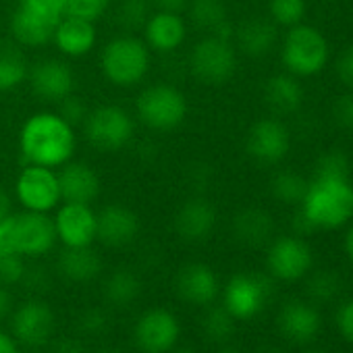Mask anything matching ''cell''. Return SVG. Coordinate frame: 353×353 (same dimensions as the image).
I'll list each match as a JSON object with an SVG mask.
<instances>
[{
	"instance_id": "obj_7",
	"label": "cell",
	"mask_w": 353,
	"mask_h": 353,
	"mask_svg": "<svg viewBox=\"0 0 353 353\" xmlns=\"http://www.w3.org/2000/svg\"><path fill=\"white\" fill-rule=\"evenodd\" d=\"M88 141L104 152H114L125 148L135 131L133 117L114 104H104L88 112L83 121Z\"/></svg>"
},
{
	"instance_id": "obj_44",
	"label": "cell",
	"mask_w": 353,
	"mask_h": 353,
	"mask_svg": "<svg viewBox=\"0 0 353 353\" xmlns=\"http://www.w3.org/2000/svg\"><path fill=\"white\" fill-rule=\"evenodd\" d=\"M336 75L339 79L353 90V44L349 48H345V52L339 57L336 61Z\"/></svg>"
},
{
	"instance_id": "obj_40",
	"label": "cell",
	"mask_w": 353,
	"mask_h": 353,
	"mask_svg": "<svg viewBox=\"0 0 353 353\" xmlns=\"http://www.w3.org/2000/svg\"><path fill=\"white\" fill-rule=\"evenodd\" d=\"M23 279H26L23 256L11 254V256L0 260V283H3V285H11V283H19Z\"/></svg>"
},
{
	"instance_id": "obj_30",
	"label": "cell",
	"mask_w": 353,
	"mask_h": 353,
	"mask_svg": "<svg viewBox=\"0 0 353 353\" xmlns=\"http://www.w3.org/2000/svg\"><path fill=\"white\" fill-rule=\"evenodd\" d=\"M28 59L19 44L0 40V92H11L28 79Z\"/></svg>"
},
{
	"instance_id": "obj_14",
	"label": "cell",
	"mask_w": 353,
	"mask_h": 353,
	"mask_svg": "<svg viewBox=\"0 0 353 353\" xmlns=\"http://www.w3.org/2000/svg\"><path fill=\"white\" fill-rule=\"evenodd\" d=\"M28 81L36 96L52 102H61L75 90L73 69L59 59H44L32 65L28 71Z\"/></svg>"
},
{
	"instance_id": "obj_32",
	"label": "cell",
	"mask_w": 353,
	"mask_h": 353,
	"mask_svg": "<svg viewBox=\"0 0 353 353\" xmlns=\"http://www.w3.org/2000/svg\"><path fill=\"white\" fill-rule=\"evenodd\" d=\"M141 291V283L135 272L131 270H117L106 281V299L114 305H127L137 299Z\"/></svg>"
},
{
	"instance_id": "obj_55",
	"label": "cell",
	"mask_w": 353,
	"mask_h": 353,
	"mask_svg": "<svg viewBox=\"0 0 353 353\" xmlns=\"http://www.w3.org/2000/svg\"><path fill=\"white\" fill-rule=\"evenodd\" d=\"M310 353H324V351H310Z\"/></svg>"
},
{
	"instance_id": "obj_50",
	"label": "cell",
	"mask_w": 353,
	"mask_h": 353,
	"mask_svg": "<svg viewBox=\"0 0 353 353\" xmlns=\"http://www.w3.org/2000/svg\"><path fill=\"white\" fill-rule=\"evenodd\" d=\"M0 353H19L15 341L5 332H0Z\"/></svg>"
},
{
	"instance_id": "obj_21",
	"label": "cell",
	"mask_w": 353,
	"mask_h": 353,
	"mask_svg": "<svg viewBox=\"0 0 353 353\" xmlns=\"http://www.w3.org/2000/svg\"><path fill=\"white\" fill-rule=\"evenodd\" d=\"M214 225H216V208L204 198L188 200L174 214V231L185 241L206 239L214 231Z\"/></svg>"
},
{
	"instance_id": "obj_43",
	"label": "cell",
	"mask_w": 353,
	"mask_h": 353,
	"mask_svg": "<svg viewBox=\"0 0 353 353\" xmlns=\"http://www.w3.org/2000/svg\"><path fill=\"white\" fill-rule=\"evenodd\" d=\"M332 119L339 127L353 131V94L339 96L332 104Z\"/></svg>"
},
{
	"instance_id": "obj_38",
	"label": "cell",
	"mask_w": 353,
	"mask_h": 353,
	"mask_svg": "<svg viewBox=\"0 0 353 353\" xmlns=\"http://www.w3.org/2000/svg\"><path fill=\"white\" fill-rule=\"evenodd\" d=\"M150 15L152 13L148 0H123V5L119 7L117 13V21L127 30H135V28H143Z\"/></svg>"
},
{
	"instance_id": "obj_35",
	"label": "cell",
	"mask_w": 353,
	"mask_h": 353,
	"mask_svg": "<svg viewBox=\"0 0 353 353\" xmlns=\"http://www.w3.org/2000/svg\"><path fill=\"white\" fill-rule=\"evenodd\" d=\"M270 17L274 26H299L305 17V0H270Z\"/></svg>"
},
{
	"instance_id": "obj_41",
	"label": "cell",
	"mask_w": 353,
	"mask_h": 353,
	"mask_svg": "<svg viewBox=\"0 0 353 353\" xmlns=\"http://www.w3.org/2000/svg\"><path fill=\"white\" fill-rule=\"evenodd\" d=\"M88 112H90V110L85 108L83 100H81V98H77V96H73V94L61 100L59 114H61V117L71 125V127H75V125H83V121H85Z\"/></svg>"
},
{
	"instance_id": "obj_52",
	"label": "cell",
	"mask_w": 353,
	"mask_h": 353,
	"mask_svg": "<svg viewBox=\"0 0 353 353\" xmlns=\"http://www.w3.org/2000/svg\"><path fill=\"white\" fill-rule=\"evenodd\" d=\"M345 252H347V258H349L351 264H353V227L349 229V233H347V237H345Z\"/></svg>"
},
{
	"instance_id": "obj_42",
	"label": "cell",
	"mask_w": 353,
	"mask_h": 353,
	"mask_svg": "<svg viewBox=\"0 0 353 353\" xmlns=\"http://www.w3.org/2000/svg\"><path fill=\"white\" fill-rule=\"evenodd\" d=\"M19 7L50 19H61L65 15V0H19Z\"/></svg>"
},
{
	"instance_id": "obj_11",
	"label": "cell",
	"mask_w": 353,
	"mask_h": 353,
	"mask_svg": "<svg viewBox=\"0 0 353 353\" xmlns=\"http://www.w3.org/2000/svg\"><path fill=\"white\" fill-rule=\"evenodd\" d=\"M314 262L310 245L299 237H279L268 250V270L279 281H299L303 279Z\"/></svg>"
},
{
	"instance_id": "obj_26",
	"label": "cell",
	"mask_w": 353,
	"mask_h": 353,
	"mask_svg": "<svg viewBox=\"0 0 353 353\" xmlns=\"http://www.w3.org/2000/svg\"><path fill=\"white\" fill-rule=\"evenodd\" d=\"M188 9L198 30H204L208 36H219L225 40L233 38L235 30L229 21V13L223 0H192Z\"/></svg>"
},
{
	"instance_id": "obj_53",
	"label": "cell",
	"mask_w": 353,
	"mask_h": 353,
	"mask_svg": "<svg viewBox=\"0 0 353 353\" xmlns=\"http://www.w3.org/2000/svg\"><path fill=\"white\" fill-rule=\"evenodd\" d=\"M219 353H239L237 349H223V351H219Z\"/></svg>"
},
{
	"instance_id": "obj_23",
	"label": "cell",
	"mask_w": 353,
	"mask_h": 353,
	"mask_svg": "<svg viewBox=\"0 0 353 353\" xmlns=\"http://www.w3.org/2000/svg\"><path fill=\"white\" fill-rule=\"evenodd\" d=\"M52 42L57 44V48L63 54H67L71 59L83 57L96 44V26L92 21H85V19L65 15L57 23Z\"/></svg>"
},
{
	"instance_id": "obj_25",
	"label": "cell",
	"mask_w": 353,
	"mask_h": 353,
	"mask_svg": "<svg viewBox=\"0 0 353 353\" xmlns=\"http://www.w3.org/2000/svg\"><path fill=\"white\" fill-rule=\"evenodd\" d=\"M233 36L237 40V48L243 54L252 59H260V57H266L274 48L276 26L262 17H250L235 30Z\"/></svg>"
},
{
	"instance_id": "obj_18",
	"label": "cell",
	"mask_w": 353,
	"mask_h": 353,
	"mask_svg": "<svg viewBox=\"0 0 353 353\" xmlns=\"http://www.w3.org/2000/svg\"><path fill=\"white\" fill-rule=\"evenodd\" d=\"M54 314L44 301H28L13 316V332L26 345H44L52 336Z\"/></svg>"
},
{
	"instance_id": "obj_48",
	"label": "cell",
	"mask_w": 353,
	"mask_h": 353,
	"mask_svg": "<svg viewBox=\"0 0 353 353\" xmlns=\"http://www.w3.org/2000/svg\"><path fill=\"white\" fill-rule=\"evenodd\" d=\"M54 353H85L83 345L79 341L73 339H63L59 341V345L54 347Z\"/></svg>"
},
{
	"instance_id": "obj_10",
	"label": "cell",
	"mask_w": 353,
	"mask_h": 353,
	"mask_svg": "<svg viewBox=\"0 0 353 353\" xmlns=\"http://www.w3.org/2000/svg\"><path fill=\"white\" fill-rule=\"evenodd\" d=\"M270 297V283L262 274L239 272L225 287V307L235 320H250L262 312Z\"/></svg>"
},
{
	"instance_id": "obj_46",
	"label": "cell",
	"mask_w": 353,
	"mask_h": 353,
	"mask_svg": "<svg viewBox=\"0 0 353 353\" xmlns=\"http://www.w3.org/2000/svg\"><path fill=\"white\" fill-rule=\"evenodd\" d=\"M11 216L7 221H0V260L11 254H17L13 248V237H11Z\"/></svg>"
},
{
	"instance_id": "obj_29",
	"label": "cell",
	"mask_w": 353,
	"mask_h": 353,
	"mask_svg": "<svg viewBox=\"0 0 353 353\" xmlns=\"http://www.w3.org/2000/svg\"><path fill=\"white\" fill-rule=\"evenodd\" d=\"M264 100L276 114H291L303 102V90L295 75H272L264 85Z\"/></svg>"
},
{
	"instance_id": "obj_12",
	"label": "cell",
	"mask_w": 353,
	"mask_h": 353,
	"mask_svg": "<svg viewBox=\"0 0 353 353\" xmlns=\"http://www.w3.org/2000/svg\"><path fill=\"white\" fill-rule=\"evenodd\" d=\"M291 148V133L279 119H260L256 121L245 139L248 154L264 164L281 162Z\"/></svg>"
},
{
	"instance_id": "obj_5",
	"label": "cell",
	"mask_w": 353,
	"mask_h": 353,
	"mask_svg": "<svg viewBox=\"0 0 353 353\" xmlns=\"http://www.w3.org/2000/svg\"><path fill=\"white\" fill-rule=\"evenodd\" d=\"M281 59L295 77L318 75L328 61V42L322 32L312 26H293L283 40Z\"/></svg>"
},
{
	"instance_id": "obj_3",
	"label": "cell",
	"mask_w": 353,
	"mask_h": 353,
	"mask_svg": "<svg viewBox=\"0 0 353 353\" xmlns=\"http://www.w3.org/2000/svg\"><path fill=\"white\" fill-rule=\"evenodd\" d=\"M100 69L110 83L131 88L148 75L150 48L135 36H117L104 46Z\"/></svg>"
},
{
	"instance_id": "obj_28",
	"label": "cell",
	"mask_w": 353,
	"mask_h": 353,
	"mask_svg": "<svg viewBox=\"0 0 353 353\" xmlns=\"http://www.w3.org/2000/svg\"><path fill=\"white\" fill-rule=\"evenodd\" d=\"M59 270L65 279L73 283H88L100 274L102 262L100 256L90 245L65 248V252L59 258Z\"/></svg>"
},
{
	"instance_id": "obj_34",
	"label": "cell",
	"mask_w": 353,
	"mask_h": 353,
	"mask_svg": "<svg viewBox=\"0 0 353 353\" xmlns=\"http://www.w3.org/2000/svg\"><path fill=\"white\" fill-rule=\"evenodd\" d=\"M341 279L332 270H318L307 279L305 291L312 299L316 301H328L341 291Z\"/></svg>"
},
{
	"instance_id": "obj_4",
	"label": "cell",
	"mask_w": 353,
	"mask_h": 353,
	"mask_svg": "<svg viewBox=\"0 0 353 353\" xmlns=\"http://www.w3.org/2000/svg\"><path fill=\"white\" fill-rule=\"evenodd\" d=\"M135 110L145 127L154 131H170L185 121L190 104L179 88L154 83L137 96Z\"/></svg>"
},
{
	"instance_id": "obj_39",
	"label": "cell",
	"mask_w": 353,
	"mask_h": 353,
	"mask_svg": "<svg viewBox=\"0 0 353 353\" xmlns=\"http://www.w3.org/2000/svg\"><path fill=\"white\" fill-rule=\"evenodd\" d=\"M79 330L90 334V336H96V334H102L108 326V316L100 310V307H88L81 312L79 320Z\"/></svg>"
},
{
	"instance_id": "obj_33",
	"label": "cell",
	"mask_w": 353,
	"mask_h": 353,
	"mask_svg": "<svg viewBox=\"0 0 353 353\" xmlns=\"http://www.w3.org/2000/svg\"><path fill=\"white\" fill-rule=\"evenodd\" d=\"M202 326H204V332H206L208 339H212V341H227L235 332V318L231 316V312L225 305L223 307H212L204 316Z\"/></svg>"
},
{
	"instance_id": "obj_36",
	"label": "cell",
	"mask_w": 353,
	"mask_h": 353,
	"mask_svg": "<svg viewBox=\"0 0 353 353\" xmlns=\"http://www.w3.org/2000/svg\"><path fill=\"white\" fill-rule=\"evenodd\" d=\"M351 164L345 152L328 150L316 162V176H328V179H349Z\"/></svg>"
},
{
	"instance_id": "obj_16",
	"label": "cell",
	"mask_w": 353,
	"mask_h": 353,
	"mask_svg": "<svg viewBox=\"0 0 353 353\" xmlns=\"http://www.w3.org/2000/svg\"><path fill=\"white\" fill-rule=\"evenodd\" d=\"M57 174H59V188H61L63 202L92 204L102 192L98 172L85 162L69 160L61 166Z\"/></svg>"
},
{
	"instance_id": "obj_27",
	"label": "cell",
	"mask_w": 353,
	"mask_h": 353,
	"mask_svg": "<svg viewBox=\"0 0 353 353\" xmlns=\"http://www.w3.org/2000/svg\"><path fill=\"white\" fill-rule=\"evenodd\" d=\"M272 231H274L272 216L262 208H245L233 221L235 237L250 248L264 245L272 237Z\"/></svg>"
},
{
	"instance_id": "obj_51",
	"label": "cell",
	"mask_w": 353,
	"mask_h": 353,
	"mask_svg": "<svg viewBox=\"0 0 353 353\" xmlns=\"http://www.w3.org/2000/svg\"><path fill=\"white\" fill-rule=\"evenodd\" d=\"M9 307H11V297H9L5 285L0 283V318H3V316L9 312Z\"/></svg>"
},
{
	"instance_id": "obj_54",
	"label": "cell",
	"mask_w": 353,
	"mask_h": 353,
	"mask_svg": "<svg viewBox=\"0 0 353 353\" xmlns=\"http://www.w3.org/2000/svg\"><path fill=\"white\" fill-rule=\"evenodd\" d=\"M179 353H194V351H179Z\"/></svg>"
},
{
	"instance_id": "obj_47",
	"label": "cell",
	"mask_w": 353,
	"mask_h": 353,
	"mask_svg": "<svg viewBox=\"0 0 353 353\" xmlns=\"http://www.w3.org/2000/svg\"><path fill=\"white\" fill-rule=\"evenodd\" d=\"M150 3L158 11H168V13H183L190 7V0H150Z\"/></svg>"
},
{
	"instance_id": "obj_13",
	"label": "cell",
	"mask_w": 353,
	"mask_h": 353,
	"mask_svg": "<svg viewBox=\"0 0 353 353\" xmlns=\"http://www.w3.org/2000/svg\"><path fill=\"white\" fill-rule=\"evenodd\" d=\"M96 212L90 204L63 202L54 214L57 237L65 243V248H83L92 245L96 239Z\"/></svg>"
},
{
	"instance_id": "obj_1",
	"label": "cell",
	"mask_w": 353,
	"mask_h": 353,
	"mask_svg": "<svg viewBox=\"0 0 353 353\" xmlns=\"http://www.w3.org/2000/svg\"><path fill=\"white\" fill-rule=\"evenodd\" d=\"M77 137L59 112H36L32 114L19 133V150L28 164L40 166H63L75 154Z\"/></svg>"
},
{
	"instance_id": "obj_6",
	"label": "cell",
	"mask_w": 353,
	"mask_h": 353,
	"mask_svg": "<svg viewBox=\"0 0 353 353\" xmlns=\"http://www.w3.org/2000/svg\"><path fill=\"white\" fill-rule=\"evenodd\" d=\"M192 75L206 85H221L235 75L237 52L231 40L219 36L202 38L190 57Z\"/></svg>"
},
{
	"instance_id": "obj_22",
	"label": "cell",
	"mask_w": 353,
	"mask_h": 353,
	"mask_svg": "<svg viewBox=\"0 0 353 353\" xmlns=\"http://www.w3.org/2000/svg\"><path fill=\"white\" fill-rule=\"evenodd\" d=\"M176 291L179 295L196 305H206L219 295V279L214 270L206 264H190L176 276Z\"/></svg>"
},
{
	"instance_id": "obj_9",
	"label": "cell",
	"mask_w": 353,
	"mask_h": 353,
	"mask_svg": "<svg viewBox=\"0 0 353 353\" xmlns=\"http://www.w3.org/2000/svg\"><path fill=\"white\" fill-rule=\"evenodd\" d=\"M13 248L19 256H44L57 243L54 219L48 212L26 210L11 216Z\"/></svg>"
},
{
	"instance_id": "obj_17",
	"label": "cell",
	"mask_w": 353,
	"mask_h": 353,
	"mask_svg": "<svg viewBox=\"0 0 353 353\" xmlns=\"http://www.w3.org/2000/svg\"><path fill=\"white\" fill-rule=\"evenodd\" d=\"M96 225V239H100L108 248H123L131 243L139 233V219L137 214L121 204L104 206L98 214Z\"/></svg>"
},
{
	"instance_id": "obj_49",
	"label": "cell",
	"mask_w": 353,
	"mask_h": 353,
	"mask_svg": "<svg viewBox=\"0 0 353 353\" xmlns=\"http://www.w3.org/2000/svg\"><path fill=\"white\" fill-rule=\"evenodd\" d=\"M13 214V202H11V196L0 190V221H7L9 216Z\"/></svg>"
},
{
	"instance_id": "obj_37",
	"label": "cell",
	"mask_w": 353,
	"mask_h": 353,
	"mask_svg": "<svg viewBox=\"0 0 353 353\" xmlns=\"http://www.w3.org/2000/svg\"><path fill=\"white\" fill-rule=\"evenodd\" d=\"M108 5L110 0H65V15L96 23L108 11Z\"/></svg>"
},
{
	"instance_id": "obj_15",
	"label": "cell",
	"mask_w": 353,
	"mask_h": 353,
	"mask_svg": "<svg viewBox=\"0 0 353 353\" xmlns=\"http://www.w3.org/2000/svg\"><path fill=\"white\" fill-rule=\"evenodd\" d=\"M135 339L145 353H166L179 339V322L166 310H150L139 318Z\"/></svg>"
},
{
	"instance_id": "obj_19",
	"label": "cell",
	"mask_w": 353,
	"mask_h": 353,
	"mask_svg": "<svg viewBox=\"0 0 353 353\" xmlns=\"http://www.w3.org/2000/svg\"><path fill=\"white\" fill-rule=\"evenodd\" d=\"M276 324L285 339L293 343H310L318 336L322 318L314 305L305 301H289L281 307Z\"/></svg>"
},
{
	"instance_id": "obj_2",
	"label": "cell",
	"mask_w": 353,
	"mask_h": 353,
	"mask_svg": "<svg viewBox=\"0 0 353 353\" xmlns=\"http://www.w3.org/2000/svg\"><path fill=\"white\" fill-rule=\"evenodd\" d=\"M299 206L307 229H339L353 219V185L349 179L314 176Z\"/></svg>"
},
{
	"instance_id": "obj_31",
	"label": "cell",
	"mask_w": 353,
	"mask_h": 353,
	"mask_svg": "<svg viewBox=\"0 0 353 353\" xmlns=\"http://www.w3.org/2000/svg\"><path fill=\"white\" fill-rule=\"evenodd\" d=\"M310 188V181L305 179V176H301L299 172L295 170H279L272 181H270V192L272 196L283 202V204H301L305 192Z\"/></svg>"
},
{
	"instance_id": "obj_24",
	"label": "cell",
	"mask_w": 353,
	"mask_h": 353,
	"mask_svg": "<svg viewBox=\"0 0 353 353\" xmlns=\"http://www.w3.org/2000/svg\"><path fill=\"white\" fill-rule=\"evenodd\" d=\"M59 21L61 19H50L46 15L17 7V11L11 17V34H13L15 42L21 46H30V48L44 46V44L52 42Z\"/></svg>"
},
{
	"instance_id": "obj_8",
	"label": "cell",
	"mask_w": 353,
	"mask_h": 353,
	"mask_svg": "<svg viewBox=\"0 0 353 353\" xmlns=\"http://www.w3.org/2000/svg\"><path fill=\"white\" fill-rule=\"evenodd\" d=\"M15 196L26 210L50 212V210L59 208V204L63 200H61L57 170L50 166L26 164V168L17 176Z\"/></svg>"
},
{
	"instance_id": "obj_45",
	"label": "cell",
	"mask_w": 353,
	"mask_h": 353,
	"mask_svg": "<svg viewBox=\"0 0 353 353\" xmlns=\"http://www.w3.org/2000/svg\"><path fill=\"white\" fill-rule=\"evenodd\" d=\"M336 326H339V332L347 341L353 343V299L341 305V310L336 312Z\"/></svg>"
},
{
	"instance_id": "obj_20",
	"label": "cell",
	"mask_w": 353,
	"mask_h": 353,
	"mask_svg": "<svg viewBox=\"0 0 353 353\" xmlns=\"http://www.w3.org/2000/svg\"><path fill=\"white\" fill-rule=\"evenodd\" d=\"M188 36V26L179 13L168 11H156L148 17L143 26V38L148 48L158 52H170L176 50Z\"/></svg>"
}]
</instances>
